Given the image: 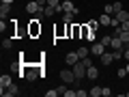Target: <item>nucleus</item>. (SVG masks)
Returning <instances> with one entry per match:
<instances>
[{"label":"nucleus","instance_id":"nucleus-29","mask_svg":"<svg viewBox=\"0 0 129 97\" xmlns=\"http://www.w3.org/2000/svg\"><path fill=\"white\" fill-rule=\"evenodd\" d=\"M47 5H52V7H58V11H60V0H47Z\"/></svg>","mask_w":129,"mask_h":97},{"label":"nucleus","instance_id":"nucleus-22","mask_svg":"<svg viewBox=\"0 0 129 97\" xmlns=\"http://www.w3.org/2000/svg\"><path fill=\"white\" fill-rule=\"evenodd\" d=\"M58 88H52V91H45V97H58Z\"/></svg>","mask_w":129,"mask_h":97},{"label":"nucleus","instance_id":"nucleus-5","mask_svg":"<svg viewBox=\"0 0 129 97\" xmlns=\"http://www.w3.org/2000/svg\"><path fill=\"white\" fill-rule=\"evenodd\" d=\"M103 52H106V45H103L101 41H95V43H90V54H95V56H101Z\"/></svg>","mask_w":129,"mask_h":97},{"label":"nucleus","instance_id":"nucleus-2","mask_svg":"<svg viewBox=\"0 0 129 97\" xmlns=\"http://www.w3.org/2000/svg\"><path fill=\"white\" fill-rule=\"evenodd\" d=\"M60 80H62L64 84H73V82H78V78H75V74H73V71H69V69L60 71Z\"/></svg>","mask_w":129,"mask_h":97},{"label":"nucleus","instance_id":"nucleus-26","mask_svg":"<svg viewBox=\"0 0 129 97\" xmlns=\"http://www.w3.org/2000/svg\"><path fill=\"white\" fill-rule=\"evenodd\" d=\"M103 13H108V15H114V7H112V5H106V9H103Z\"/></svg>","mask_w":129,"mask_h":97},{"label":"nucleus","instance_id":"nucleus-20","mask_svg":"<svg viewBox=\"0 0 129 97\" xmlns=\"http://www.w3.org/2000/svg\"><path fill=\"white\" fill-rule=\"evenodd\" d=\"M62 22L64 24H73V13H62Z\"/></svg>","mask_w":129,"mask_h":97},{"label":"nucleus","instance_id":"nucleus-11","mask_svg":"<svg viewBox=\"0 0 129 97\" xmlns=\"http://www.w3.org/2000/svg\"><path fill=\"white\" fill-rule=\"evenodd\" d=\"M123 45H125L123 39H120V37H114V35H112V43H110L112 50H120V52H123Z\"/></svg>","mask_w":129,"mask_h":97},{"label":"nucleus","instance_id":"nucleus-21","mask_svg":"<svg viewBox=\"0 0 129 97\" xmlns=\"http://www.w3.org/2000/svg\"><path fill=\"white\" fill-rule=\"evenodd\" d=\"M2 47L5 50H11L13 47V39H2Z\"/></svg>","mask_w":129,"mask_h":97},{"label":"nucleus","instance_id":"nucleus-1","mask_svg":"<svg viewBox=\"0 0 129 97\" xmlns=\"http://www.w3.org/2000/svg\"><path fill=\"white\" fill-rule=\"evenodd\" d=\"M41 19L39 17H35V19H30V22H28V35H30V37H37V35H41Z\"/></svg>","mask_w":129,"mask_h":97},{"label":"nucleus","instance_id":"nucleus-30","mask_svg":"<svg viewBox=\"0 0 129 97\" xmlns=\"http://www.w3.org/2000/svg\"><path fill=\"white\" fill-rule=\"evenodd\" d=\"M112 7H114V13H116V11L123 9V2H112Z\"/></svg>","mask_w":129,"mask_h":97},{"label":"nucleus","instance_id":"nucleus-37","mask_svg":"<svg viewBox=\"0 0 129 97\" xmlns=\"http://www.w3.org/2000/svg\"><path fill=\"white\" fill-rule=\"evenodd\" d=\"M125 69H127V74H129V60H127V67H125Z\"/></svg>","mask_w":129,"mask_h":97},{"label":"nucleus","instance_id":"nucleus-36","mask_svg":"<svg viewBox=\"0 0 129 97\" xmlns=\"http://www.w3.org/2000/svg\"><path fill=\"white\" fill-rule=\"evenodd\" d=\"M0 2H9V5H11V2H13V0H0Z\"/></svg>","mask_w":129,"mask_h":97},{"label":"nucleus","instance_id":"nucleus-14","mask_svg":"<svg viewBox=\"0 0 129 97\" xmlns=\"http://www.w3.org/2000/svg\"><path fill=\"white\" fill-rule=\"evenodd\" d=\"M86 78H90V80H97V78H99V71H97L95 65H90V67L86 69Z\"/></svg>","mask_w":129,"mask_h":97},{"label":"nucleus","instance_id":"nucleus-16","mask_svg":"<svg viewBox=\"0 0 129 97\" xmlns=\"http://www.w3.org/2000/svg\"><path fill=\"white\" fill-rule=\"evenodd\" d=\"M99 24H101V26H112V15L103 13L101 17H99Z\"/></svg>","mask_w":129,"mask_h":97},{"label":"nucleus","instance_id":"nucleus-7","mask_svg":"<svg viewBox=\"0 0 129 97\" xmlns=\"http://www.w3.org/2000/svg\"><path fill=\"white\" fill-rule=\"evenodd\" d=\"M39 9H41V5H39L37 0H30V2L26 5V11H28L30 15H37V13H39Z\"/></svg>","mask_w":129,"mask_h":97},{"label":"nucleus","instance_id":"nucleus-24","mask_svg":"<svg viewBox=\"0 0 129 97\" xmlns=\"http://www.w3.org/2000/svg\"><path fill=\"white\" fill-rule=\"evenodd\" d=\"M62 95H64V97H78V91H73V88L69 91V88H67V91L62 93Z\"/></svg>","mask_w":129,"mask_h":97},{"label":"nucleus","instance_id":"nucleus-9","mask_svg":"<svg viewBox=\"0 0 129 97\" xmlns=\"http://www.w3.org/2000/svg\"><path fill=\"white\" fill-rule=\"evenodd\" d=\"M60 11H62V13H73L75 7H73L71 0H64V2H60Z\"/></svg>","mask_w":129,"mask_h":97},{"label":"nucleus","instance_id":"nucleus-35","mask_svg":"<svg viewBox=\"0 0 129 97\" xmlns=\"http://www.w3.org/2000/svg\"><path fill=\"white\" fill-rule=\"evenodd\" d=\"M37 2H39L41 7H43V5H47V0H37Z\"/></svg>","mask_w":129,"mask_h":97},{"label":"nucleus","instance_id":"nucleus-13","mask_svg":"<svg viewBox=\"0 0 129 97\" xmlns=\"http://www.w3.org/2000/svg\"><path fill=\"white\" fill-rule=\"evenodd\" d=\"M11 84H13L11 76H9V74H5L2 78H0V91H2V88H7V86H11Z\"/></svg>","mask_w":129,"mask_h":97},{"label":"nucleus","instance_id":"nucleus-34","mask_svg":"<svg viewBox=\"0 0 129 97\" xmlns=\"http://www.w3.org/2000/svg\"><path fill=\"white\" fill-rule=\"evenodd\" d=\"M123 58H125V60H129V47H127V50L123 52Z\"/></svg>","mask_w":129,"mask_h":97},{"label":"nucleus","instance_id":"nucleus-10","mask_svg":"<svg viewBox=\"0 0 129 97\" xmlns=\"http://www.w3.org/2000/svg\"><path fill=\"white\" fill-rule=\"evenodd\" d=\"M78 60H80V56H78V52H69V54L64 56V63H67V65H71V67H73V65L78 63Z\"/></svg>","mask_w":129,"mask_h":97},{"label":"nucleus","instance_id":"nucleus-27","mask_svg":"<svg viewBox=\"0 0 129 97\" xmlns=\"http://www.w3.org/2000/svg\"><path fill=\"white\" fill-rule=\"evenodd\" d=\"M116 76H118V78H125V76H129V74H127V69L123 67V69H118V71H116Z\"/></svg>","mask_w":129,"mask_h":97},{"label":"nucleus","instance_id":"nucleus-4","mask_svg":"<svg viewBox=\"0 0 129 97\" xmlns=\"http://www.w3.org/2000/svg\"><path fill=\"white\" fill-rule=\"evenodd\" d=\"M80 39H90V43H92V41H95V30H92L88 24H84L82 32H80Z\"/></svg>","mask_w":129,"mask_h":97},{"label":"nucleus","instance_id":"nucleus-33","mask_svg":"<svg viewBox=\"0 0 129 97\" xmlns=\"http://www.w3.org/2000/svg\"><path fill=\"white\" fill-rule=\"evenodd\" d=\"M120 26H123V30H129V19H127V22H123Z\"/></svg>","mask_w":129,"mask_h":97},{"label":"nucleus","instance_id":"nucleus-6","mask_svg":"<svg viewBox=\"0 0 129 97\" xmlns=\"http://www.w3.org/2000/svg\"><path fill=\"white\" fill-rule=\"evenodd\" d=\"M0 93H2V95H5V97H15V95H19V88L15 86V84H11V86L2 88V91H0Z\"/></svg>","mask_w":129,"mask_h":97},{"label":"nucleus","instance_id":"nucleus-3","mask_svg":"<svg viewBox=\"0 0 129 97\" xmlns=\"http://www.w3.org/2000/svg\"><path fill=\"white\" fill-rule=\"evenodd\" d=\"M73 74H75V78H78V80H82L84 76H86V65H84L82 60H78V63L73 65Z\"/></svg>","mask_w":129,"mask_h":97},{"label":"nucleus","instance_id":"nucleus-32","mask_svg":"<svg viewBox=\"0 0 129 97\" xmlns=\"http://www.w3.org/2000/svg\"><path fill=\"white\" fill-rule=\"evenodd\" d=\"M88 91H82V88H78V97H86Z\"/></svg>","mask_w":129,"mask_h":97},{"label":"nucleus","instance_id":"nucleus-17","mask_svg":"<svg viewBox=\"0 0 129 97\" xmlns=\"http://www.w3.org/2000/svg\"><path fill=\"white\" fill-rule=\"evenodd\" d=\"M58 11V7H52V5H47V7H43V13H45V17H52V15Z\"/></svg>","mask_w":129,"mask_h":97},{"label":"nucleus","instance_id":"nucleus-31","mask_svg":"<svg viewBox=\"0 0 129 97\" xmlns=\"http://www.w3.org/2000/svg\"><path fill=\"white\" fill-rule=\"evenodd\" d=\"M0 30H2V32L7 30V17H2V22H0Z\"/></svg>","mask_w":129,"mask_h":97},{"label":"nucleus","instance_id":"nucleus-25","mask_svg":"<svg viewBox=\"0 0 129 97\" xmlns=\"http://www.w3.org/2000/svg\"><path fill=\"white\" fill-rule=\"evenodd\" d=\"M88 26H90L92 30H97V28H99V19H90V22H88Z\"/></svg>","mask_w":129,"mask_h":97},{"label":"nucleus","instance_id":"nucleus-15","mask_svg":"<svg viewBox=\"0 0 129 97\" xmlns=\"http://www.w3.org/2000/svg\"><path fill=\"white\" fill-rule=\"evenodd\" d=\"M9 13H11V5L9 2H2V5H0V17H7Z\"/></svg>","mask_w":129,"mask_h":97},{"label":"nucleus","instance_id":"nucleus-18","mask_svg":"<svg viewBox=\"0 0 129 97\" xmlns=\"http://www.w3.org/2000/svg\"><path fill=\"white\" fill-rule=\"evenodd\" d=\"M75 52H78V56H80V58H86V56L90 54V50H88L86 45H82V47H78V50H75Z\"/></svg>","mask_w":129,"mask_h":97},{"label":"nucleus","instance_id":"nucleus-28","mask_svg":"<svg viewBox=\"0 0 129 97\" xmlns=\"http://www.w3.org/2000/svg\"><path fill=\"white\" fill-rule=\"evenodd\" d=\"M101 95H103V97H110V95H112V91H110L108 86H103V88H101Z\"/></svg>","mask_w":129,"mask_h":97},{"label":"nucleus","instance_id":"nucleus-12","mask_svg":"<svg viewBox=\"0 0 129 97\" xmlns=\"http://www.w3.org/2000/svg\"><path fill=\"white\" fill-rule=\"evenodd\" d=\"M114 17L118 19L120 24H123V22H127V19H129V11H125V9H120V11H116V13H114Z\"/></svg>","mask_w":129,"mask_h":97},{"label":"nucleus","instance_id":"nucleus-19","mask_svg":"<svg viewBox=\"0 0 129 97\" xmlns=\"http://www.w3.org/2000/svg\"><path fill=\"white\" fill-rule=\"evenodd\" d=\"M101 88H103V86H92L88 95H90V97H99V95H101Z\"/></svg>","mask_w":129,"mask_h":97},{"label":"nucleus","instance_id":"nucleus-8","mask_svg":"<svg viewBox=\"0 0 129 97\" xmlns=\"http://www.w3.org/2000/svg\"><path fill=\"white\" fill-rule=\"evenodd\" d=\"M112 63H114V54H112V52H103V54H101V65L110 67Z\"/></svg>","mask_w":129,"mask_h":97},{"label":"nucleus","instance_id":"nucleus-23","mask_svg":"<svg viewBox=\"0 0 129 97\" xmlns=\"http://www.w3.org/2000/svg\"><path fill=\"white\" fill-rule=\"evenodd\" d=\"M101 43H103V45H110V43H112V35H106V37H101Z\"/></svg>","mask_w":129,"mask_h":97}]
</instances>
